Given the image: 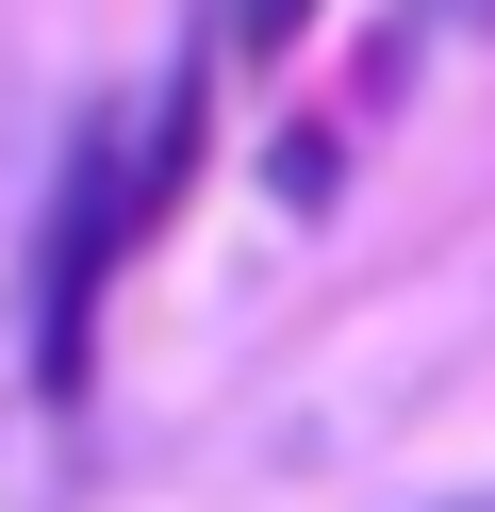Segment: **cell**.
I'll return each mask as SVG.
<instances>
[{
	"mask_svg": "<svg viewBox=\"0 0 495 512\" xmlns=\"http://www.w3.org/2000/svg\"><path fill=\"white\" fill-rule=\"evenodd\" d=\"M264 199H281V215H330V199H347V133H330V116H297V133L264 149Z\"/></svg>",
	"mask_w": 495,
	"mask_h": 512,
	"instance_id": "7a4b0ae2",
	"label": "cell"
},
{
	"mask_svg": "<svg viewBox=\"0 0 495 512\" xmlns=\"http://www.w3.org/2000/svg\"><path fill=\"white\" fill-rule=\"evenodd\" d=\"M462 512H495V496H462Z\"/></svg>",
	"mask_w": 495,
	"mask_h": 512,
	"instance_id": "5b68a950",
	"label": "cell"
},
{
	"mask_svg": "<svg viewBox=\"0 0 495 512\" xmlns=\"http://www.w3.org/2000/svg\"><path fill=\"white\" fill-rule=\"evenodd\" d=\"M429 34H495V0H429Z\"/></svg>",
	"mask_w": 495,
	"mask_h": 512,
	"instance_id": "277c9868",
	"label": "cell"
},
{
	"mask_svg": "<svg viewBox=\"0 0 495 512\" xmlns=\"http://www.w3.org/2000/svg\"><path fill=\"white\" fill-rule=\"evenodd\" d=\"M297 34H314V0H215V50H231V67H281Z\"/></svg>",
	"mask_w": 495,
	"mask_h": 512,
	"instance_id": "3957f363",
	"label": "cell"
},
{
	"mask_svg": "<svg viewBox=\"0 0 495 512\" xmlns=\"http://www.w3.org/2000/svg\"><path fill=\"white\" fill-rule=\"evenodd\" d=\"M132 232H149V215H132V116H83L50 248H33V380H50V397H83V314H99V265H116Z\"/></svg>",
	"mask_w": 495,
	"mask_h": 512,
	"instance_id": "6da1fadb",
	"label": "cell"
}]
</instances>
